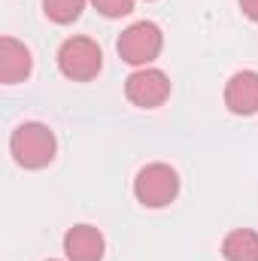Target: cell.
Returning a JSON list of instances; mask_svg holds the SVG:
<instances>
[{
    "mask_svg": "<svg viewBox=\"0 0 258 261\" xmlns=\"http://www.w3.org/2000/svg\"><path fill=\"white\" fill-rule=\"evenodd\" d=\"M107 243L104 234L94 225H73L64 234V255L67 261H104Z\"/></svg>",
    "mask_w": 258,
    "mask_h": 261,
    "instance_id": "52a82bcc",
    "label": "cell"
},
{
    "mask_svg": "<svg viewBox=\"0 0 258 261\" xmlns=\"http://www.w3.org/2000/svg\"><path fill=\"white\" fill-rule=\"evenodd\" d=\"M161 46H164V34H161V28L155 21H134L131 28L122 31V37L116 43L119 58L134 67L152 64L161 55Z\"/></svg>",
    "mask_w": 258,
    "mask_h": 261,
    "instance_id": "277c9868",
    "label": "cell"
},
{
    "mask_svg": "<svg viewBox=\"0 0 258 261\" xmlns=\"http://www.w3.org/2000/svg\"><path fill=\"white\" fill-rule=\"evenodd\" d=\"M225 107L234 116H255L258 113V73L237 70L225 85Z\"/></svg>",
    "mask_w": 258,
    "mask_h": 261,
    "instance_id": "8992f818",
    "label": "cell"
},
{
    "mask_svg": "<svg viewBox=\"0 0 258 261\" xmlns=\"http://www.w3.org/2000/svg\"><path fill=\"white\" fill-rule=\"evenodd\" d=\"M146 3H149V0H146Z\"/></svg>",
    "mask_w": 258,
    "mask_h": 261,
    "instance_id": "5bb4252c",
    "label": "cell"
},
{
    "mask_svg": "<svg viewBox=\"0 0 258 261\" xmlns=\"http://www.w3.org/2000/svg\"><path fill=\"white\" fill-rule=\"evenodd\" d=\"M222 255L228 261H258V234L249 228H237L222 240Z\"/></svg>",
    "mask_w": 258,
    "mask_h": 261,
    "instance_id": "9c48e42d",
    "label": "cell"
},
{
    "mask_svg": "<svg viewBox=\"0 0 258 261\" xmlns=\"http://www.w3.org/2000/svg\"><path fill=\"white\" fill-rule=\"evenodd\" d=\"M49 261H58V258H49Z\"/></svg>",
    "mask_w": 258,
    "mask_h": 261,
    "instance_id": "4fadbf2b",
    "label": "cell"
},
{
    "mask_svg": "<svg viewBox=\"0 0 258 261\" xmlns=\"http://www.w3.org/2000/svg\"><path fill=\"white\" fill-rule=\"evenodd\" d=\"M85 9V0H43V12L55 24H73Z\"/></svg>",
    "mask_w": 258,
    "mask_h": 261,
    "instance_id": "30bf717a",
    "label": "cell"
},
{
    "mask_svg": "<svg viewBox=\"0 0 258 261\" xmlns=\"http://www.w3.org/2000/svg\"><path fill=\"white\" fill-rule=\"evenodd\" d=\"M91 3L107 18H122V15H131L134 12V0H91Z\"/></svg>",
    "mask_w": 258,
    "mask_h": 261,
    "instance_id": "8fae6325",
    "label": "cell"
},
{
    "mask_svg": "<svg viewBox=\"0 0 258 261\" xmlns=\"http://www.w3.org/2000/svg\"><path fill=\"white\" fill-rule=\"evenodd\" d=\"M9 152L15 158L18 167L24 170H43L55 161V152H58V140L55 134L49 130V125L43 122H24L12 130L9 137Z\"/></svg>",
    "mask_w": 258,
    "mask_h": 261,
    "instance_id": "6da1fadb",
    "label": "cell"
},
{
    "mask_svg": "<svg viewBox=\"0 0 258 261\" xmlns=\"http://www.w3.org/2000/svg\"><path fill=\"white\" fill-rule=\"evenodd\" d=\"M179 195V173L170 167V164H146L140 167L137 179H134V197L149 206V210H161V206H170Z\"/></svg>",
    "mask_w": 258,
    "mask_h": 261,
    "instance_id": "7a4b0ae2",
    "label": "cell"
},
{
    "mask_svg": "<svg viewBox=\"0 0 258 261\" xmlns=\"http://www.w3.org/2000/svg\"><path fill=\"white\" fill-rule=\"evenodd\" d=\"M125 97L140 110H158L170 97V79L158 67H140L125 79Z\"/></svg>",
    "mask_w": 258,
    "mask_h": 261,
    "instance_id": "5b68a950",
    "label": "cell"
},
{
    "mask_svg": "<svg viewBox=\"0 0 258 261\" xmlns=\"http://www.w3.org/2000/svg\"><path fill=\"white\" fill-rule=\"evenodd\" d=\"M31 70H34L31 49L24 43H18L15 37H3L0 40V82L18 85L31 76Z\"/></svg>",
    "mask_w": 258,
    "mask_h": 261,
    "instance_id": "ba28073f",
    "label": "cell"
},
{
    "mask_svg": "<svg viewBox=\"0 0 258 261\" xmlns=\"http://www.w3.org/2000/svg\"><path fill=\"white\" fill-rule=\"evenodd\" d=\"M58 70L73 82H91L104 70V52L91 37H70L58 49Z\"/></svg>",
    "mask_w": 258,
    "mask_h": 261,
    "instance_id": "3957f363",
    "label": "cell"
},
{
    "mask_svg": "<svg viewBox=\"0 0 258 261\" xmlns=\"http://www.w3.org/2000/svg\"><path fill=\"white\" fill-rule=\"evenodd\" d=\"M240 9H243V15H246V18L258 21V0H240Z\"/></svg>",
    "mask_w": 258,
    "mask_h": 261,
    "instance_id": "7c38bea8",
    "label": "cell"
}]
</instances>
